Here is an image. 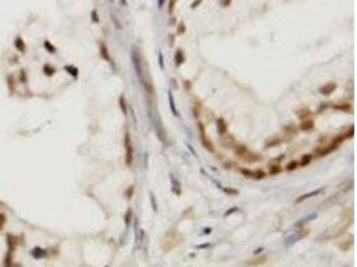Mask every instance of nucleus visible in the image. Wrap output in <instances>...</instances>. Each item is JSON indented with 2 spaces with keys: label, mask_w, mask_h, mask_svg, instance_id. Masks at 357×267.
Masks as SVG:
<instances>
[{
  "label": "nucleus",
  "mask_w": 357,
  "mask_h": 267,
  "mask_svg": "<svg viewBox=\"0 0 357 267\" xmlns=\"http://www.w3.org/2000/svg\"><path fill=\"white\" fill-rule=\"evenodd\" d=\"M124 148H126V164L131 166L132 158H134V148H132V142L129 131H126V134H124Z\"/></svg>",
  "instance_id": "f257e3e1"
},
{
  "label": "nucleus",
  "mask_w": 357,
  "mask_h": 267,
  "mask_svg": "<svg viewBox=\"0 0 357 267\" xmlns=\"http://www.w3.org/2000/svg\"><path fill=\"white\" fill-rule=\"evenodd\" d=\"M131 61H132V64H134V68H135L137 75L139 76L140 80H143L145 77L142 76V64H140V56H139V52H138L137 48H134V50L131 51Z\"/></svg>",
  "instance_id": "f03ea898"
},
{
  "label": "nucleus",
  "mask_w": 357,
  "mask_h": 267,
  "mask_svg": "<svg viewBox=\"0 0 357 267\" xmlns=\"http://www.w3.org/2000/svg\"><path fill=\"white\" fill-rule=\"evenodd\" d=\"M198 127H199V131H201V142H202V144H203V147L207 150V151L214 152V146H213L211 140H210L209 138H206V132H205V125L202 124V123H198Z\"/></svg>",
  "instance_id": "7ed1b4c3"
},
{
  "label": "nucleus",
  "mask_w": 357,
  "mask_h": 267,
  "mask_svg": "<svg viewBox=\"0 0 357 267\" xmlns=\"http://www.w3.org/2000/svg\"><path fill=\"white\" fill-rule=\"evenodd\" d=\"M322 191H324V188H322V187H320V188L314 190V191H309V192H306V194H302V195H301V196H298L297 199L294 200V203H296V204H298V203L304 202V200L309 199V198H314V196H317V195H320Z\"/></svg>",
  "instance_id": "20e7f679"
},
{
  "label": "nucleus",
  "mask_w": 357,
  "mask_h": 267,
  "mask_svg": "<svg viewBox=\"0 0 357 267\" xmlns=\"http://www.w3.org/2000/svg\"><path fill=\"white\" fill-rule=\"evenodd\" d=\"M336 88H337V83L329 82V83H326V84L321 85L318 91H320V93H322V95H330V93H333L336 91Z\"/></svg>",
  "instance_id": "39448f33"
},
{
  "label": "nucleus",
  "mask_w": 357,
  "mask_h": 267,
  "mask_svg": "<svg viewBox=\"0 0 357 267\" xmlns=\"http://www.w3.org/2000/svg\"><path fill=\"white\" fill-rule=\"evenodd\" d=\"M217 130L219 132V135H226L228 134V123L223 117H218L217 120Z\"/></svg>",
  "instance_id": "423d86ee"
},
{
  "label": "nucleus",
  "mask_w": 357,
  "mask_h": 267,
  "mask_svg": "<svg viewBox=\"0 0 357 267\" xmlns=\"http://www.w3.org/2000/svg\"><path fill=\"white\" fill-rule=\"evenodd\" d=\"M266 260H268V256H266V255H262V256H258V258H254V259H252V260H249L246 264H247V266L254 267V266H260V264H263Z\"/></svg>",
  "instance_id": "0eeeda50"
},
{
  "label": "nucleus",
  "mask_w": 357,
  "mask_h": 267,
  "mask_svg": "<svg viewBox=\"0 0 357 267\" xmlns=\"http://www.w3.org/2000/svg\"><path fill=\"white\" fill-rule=\"evenodd\" d=\"M247 152H249V150H247L246 146H244V144H238V146L234 148V154L238 158H245Z\"/></svg>",
  "instance_id": "6e6552de"
},
{
  "label": "nucleus",
  "mask_w": 357,
  "mask_h": 267,
  "mask_svg": "<svg viewBox=\"0 0 357 267\" xmlns=\"http://www.w3.org/2000/svg\"><path fill=\"white\" fill-rule=\"evenodd\" d=\"M300 128L302 131H310L314 128V122L312 119H304L300 124Z\"/></svg>",
  "instance_id": "1a4fd4ad"
},
{
  "label": "nucleus",
  "mask_w": 357,
  "mask_h": 267,
  "mask_svg": "<svg viewBox=\"0 0 357 267\" xmlns=\"http://www.w3.org/2000/svg\"><path fill=\"white\" fill-rule=\"evenodd\" d=\"M99 47H100V55H102V58L105 59L106 61H110L111 63L113 60H111V56H110V53H108V50H107V47H106V44L102 42L99 44Z\"/></svg>",
  "instance_id": "9d476101"
},
{
  "label": "nucleus",
  "mask_w": 357,
  "mask_h": 267,
  "mask_svg": "<svg viewBox=\"0 0 357 267\" xmlns=\"http://www.w3.org/2000/svg\"><path fill=\"white\" fill-rule=\"evenodd\" d=\"M167 96H169V104H170V108H171L173 115H174V116H177V117H179V114H178V109L175 108V106H174V98H173V93H171V91H169V92H167Z\"/></svg>",
  "instance_id": "9b49d317"
},
{
  "label": "nucleus",
  "mask_w": 357,
  "mask_h": 267,
  "mask_svg": "<svg viewBox=\"0 0 357 267\" xmlns=\"http://www.w3.org/2000/svg\"><path fill=\"white\" fill-rule=\"evenodd\" d=\"M310 162H312V154H305L301 158L300 163H298V167H306Z\"/></svg>",
  "instance_id": "f8f14e48"
},
{
  "label": "nucleus",
  "mask_w": 357,
  "mask_h": 267,
  "mask_svg": "<svg viewBox=\"0 0 357 267\" xmlns=\"http://www.w3.org/2000/svg\"><path fill=\"white\" fill-rule=\"evenodd\" d=\"M245 160H247V162H258L260 159H262V158L260 156V155H257V154H254V152H247L246 154V156L244 158Z\"/></svg>",
  "instance_id": "ddd939ff"
},
{
  "label": "nucleus",
  "mask_w": 357,
  "mask_h": 267,
  "mask_svg": "<svg viewBox=\"0 0 357 267\" xmlns=\"http://www.w3.org/2000/svg\"><path fill=\"white\" fill-rule=\"evenodd\" d=\"M282 171V167L279 164H271L270 167H269V174H270L271 176L277 175V174H279Z\"/></svg>",
  "instance_id": "4468645a"
},
{
  "label": "nucleus",
  "mask_w": 357,
  "mask_h": 267,
  "mask_svg": "<svg viewBox=\"0 0 357 267\" xmlns=\"http://www.w3.org/2000/svg\"><path fill=\"white\" fill-rule=\"evenodd\" d=\"M185 60H186V58H185V55H183V52L181 50H178L177 52H175V61H177V66H181Z\"/></svg>",
  "instance_id": "2eb2a0df"
},
{
  "label": "nucleus",
  "mask_w": 357,
  "mask_h": 267,
  "mask_svg": "<svg viewBox=\"0 0 357 267\" xmlns=\"http://www.w3.org/2000/svg\"><path fill=\"white\" fill-rule=\"evenodd\" d=\"M266 176L265 171L260 170V168H257V170L253 171V179H255V180H260V179H263Z\"/></svg>",
  "instance_id": "dca6fc26"
},
{
  "label": "nucleus",
  "mask_w": 357,
  "mask_h": 267,
  "mask_svg": "<svg viewBox=\"0 0 357 267\" xmlns=\"http://www.w3.org/2000/svg\"><path fill=\"white\" fill-rule=\"evenodd\" d=\"M279 144H282V140L279 138H273L271 140L266 142V147H268V148H270V147H277V146H279Z\"/></svg>",
  "instance_id": "f3484780"
},
{
  "label": "nucleus",
  "mask_w": 357,
  "mask_h": 267,
  "mask_svg": "<svg viewBox=\"0 0 357 267\" xmlns=\"http://www.w3.org/2000/svg\"><path fill=\"white\" fill-rule=\"evenodd\" d=\"M330 148L329 147H320V148L316 150V154L318 155V156H326L328 154H330Z\"/></svg>",
  "instance_id": "a211bd4d"
},
{
  "label": "nucleus",
  "mask_w": 357,
  "mask_h": 267,
  "mask_svg": "<svg viewBox=\"0 0 357 267\" xmlns=\"http://www.w3.org/2000/svg\"><path fill=\"white\" fill-rule=\"evenodd\" d=\"M119 106H121V109H122V112H123V115H127V104H126V100H124V95L119 96Z\"/></svg>",
  "instance_id": "6ab92c4d"
},
{
  "label": "nucleus",
  "mask_w": 357,
  "mask_h": 267,
  "mask_svg": "<svg viewBox=\"0 0 357 267\" xmlns=\"http://www.w3.org/2000/svg\"><path fill=\"white\" fill-rule=\"evenodd\" d=\"M297 115H298V117H300V119L304 120V119H306V117L310 115V111H309V109H306V108L305 109H300V111H297Z\"/></svg>",
  "instance_id": "aec40b11"
},
{
  "label": "nucleus",
  "mask_w": 357,
  "mask_h": 267,
  "mask_svg": "<svg viewBox=\"0 0 357 267\" xmlns=\"http://www.w3.org/2000/svg\"><path fill=\"white\" fill-rule=\"evenodd\" d=\"M297 167H298V162L297 160H292V162H289L286 164V171H294L297 170Z\"/></svg>",
  "instance_id": "412c9836"
},
{
  "label": "nucleus",
  "mask_w": 357,
  "mask_h": 267,
  "mask_svg": "<svg viewBox=\"0 0 357 267\" xmlns=\"http://www.w3.org/2000/svg\"><path fill=\"white\" fill-rule=\"evenodd\" d=\"M239 172L245 176V178H252L253 179V171L247 170V168H239Z\"/></svg>",
  "instance_id": "4be33fe9"
},
{
  "label": "nucleus",
  "mask_w": 357,
  "mask_h": 267,
  "mask_svg": "<svg viewBox=\"0 0 357 267\" xmlns=\"http://www.w3.org/2000/svg\"><path fill=\"white\" fill-rule=\"evenodd\" d=\"M134 191H135V186H134V184L127 187V190H126V198H127V199H131L132 195H134Z\"/></svg>",
  "instance_id": "5701e85b"
},
{
  "label": "nucleus",
  "mask_w": 357,
  "mask_h": 267,
  "mask_svg": "<svg viewBox=\"0 0 357 267\" xmlns=\"http://www.w3.org/2000/svg\"><path fill=\"white\" fill-rule=\"evenodd\" d=\"M336 109H341V111L344 112H350L352 111V107L349 106V104H341V106H334Z\"/></svg>",
  "instance_id": "b1692460"
},
{
  "label": "nucleus",
  "mask_w": 357,
  "mask_h": 267,
  "mask_svg": "<svg viewBox=\"0 0 357 267\" xmlns=\"http://www.w3.org/2000/svg\"><path fill=\"white\" fill-rule=\"evenodd\" d=\"M131 214H132L131 208H129V210L126 211V215H124V223H126V226H129V224H130V219H131Z\"/></svg>",
  "instance_id": "393cba45"
},
{
  "label": "nucleus",
  "mask_w": 357,
  "mask_h": 267,
  "mask_svg": "<svg viewBox=\"0 0 357 267\" xmlns=\"http://www.w3.org/2000/svg\"><path fill=\"white\" fill-rule=\"evenodd\" d=\"M91 19H92V21L94 23H99V16H98V12H97V9H92V12H91Z\"/></svg>",
  "instance_id": "a878e982"
},
{
  "label": "nucleus",
  "mask_w": 357,
  "mask_h": 267,
  "mask_svg": "<svg viewBox=\"0 0 357 267\" xmlns=\"http://www.w3.org/2000/svg\"><path fill=\"white\" fill-rule=\"evenodd\" d=\"M353 134H354V128H353V125H350V127H349V131H348V135H344V139L352 138V136H353Z\"/></svg>",
  "instance_id": "bb28decb"
},
{
  "label": "nucleus",
  "mask_w": 357,
  "mask_h": 267,
  "mask_svg": "<svg viewBox=\"0 0 357 267\" xmlns=\"http://www.w3.org/2000/svg\"><path fill=\"white\" fill-rule=\"evenodd\" d=\"M202 1H203V0H194V1L191 3V9H195V8L198 7V5L201 4Z\"/></svg>",
  "instance_id": "cd10ccee"
},
{
  "label": "nucleus",
  "mask_w": 357,
  "mask_h": 267,
  "mask_svg": "<svg viewBox=\"0 0 357 267\" xmlns=\"http://www.w3.org/2000/svg\"><path fill=\"white\" fill-rule=\"evenodd\" d=\"M158 58H159V60H158V61H159V67H161V68L163 69V68H165V66H163V56H162V53H161V52L158 53Z\"/></svg>",
  "instance_id": "c85d7f7f"
},
{
  "label": "nucleus",
  "mask_w": 357,
  "mask_h": 267,
  "mask_svg": "<svg viewBox=\"0 0 357 267\" xmlns=\"http://www.w3.org/2000/svg\"><path fill=\"white\" fill-rule=\"evenodd\" d=\"M177 0H170V5H169V13H173V11H174V4Z\"/></svg>",
  "instance_id": "c756f323"
},
{
  "label": "nucleus",
  "mask_w": 357,
  "mask_h": 267,
  "mask_svg": "<svg viewBox=\"0 0 357 267\" xmlns=\"http://www.w3.org/2000/svg\"><path fill=\"white\" fill-rule=\"evenodd\" d=\"M178 34H181V35L185 34V24H183V23H181V24H179V28H178Z\"/></svg>",
  "instance_id": "7c9ffc66"
},
{
  "label": "nucleus",
  "mask_w": 357,
  "mask_h": 267,
  "mask_svg": "<svg viewBox=\"0 0 357 267\" xmlns=\"http://www.w3.org/2000/svg\"><path fill=\"white\" fill-rule=\"evenodd\" d=\"M221 4H222V7H229L231 4V0H221Z\"/></svg>",
  "instance_id": "2f4dec72"
},
{
  "label": "nucleus",
  "mask_w": 357,
  "mask_h": 267,
  "mask_svg": "<svg viewBox=\"0 0 357 267\" xmlns=\"http://www.w3.org/2000/svg\"><path fill=\"white\" fill-rule=\"evenodd\" d=\"M150 198H151V204H153V208H154V210H157V203H155V198H154V195H153V194L150 195Z\"/></svg>",
  "instance_id": "473e14b6"
},
{
  "label": "nucleus",
  "mask_w": 357,
  "mask_h": 267,
  "mask_svg": "<svg viewBox=\"0 0 357 267\" xmlns=\"http://www.w3.org/2000/svg\"><path fill=\"white\" fill-rule=\"evenodd\" d=\"M225 191L228 192V194H231V195H237V194H238V191H237V190H231V188L225 190Z\"/></svg>",
  "instance_id": "72a5a7b5"
},
{
  "label": "nucleus",
  "mask_w": 357,
  "mask_h": 267,
  "mask_svg": "<svg viewBox=\"0 0 357 267\" xmlns=\"http://www.w3.org/2000/svg\"><path fill=\"white\" fill-rule=\"evenodd\" d=\"M237 210H238V208H237V207H233V208H231V210H230V211H226V212H225V216H228V215H230V214H233V212H236V211H237Z\"/></svg>",
  "instance_id": "f704fd0d"
},
{
  "label": "nucleus",
  "mask_w": 357,
  "mask_h": 267,
  "mask_svg": "<svg viewBox=\"0 0 357 267\" xmlns=\"http://www.w3.org/2000/svg\"><path fill=\"white\" fill-rule=\"evenodd\" d=\"M158 4H159V7L162 8L165 5V0H158Z\"/></svg>",
  "instance_id": "c9c22d12"
},
{
  "label": "nucleus",
  "mask_w": 357,
  "mask_h": 267,
  "mask_svg": "<svg viewBox=\"0 0 357 267\" xmlns=\"http://www.w3.org/2000/svg\"><path fill=\"white\" fill-rule=\"evenodd\" d=\"M11 267H22V264H19V263H15V264H14V263H12V266H11Z\"/></svg>",
  "instance_id": "e433bc0d"
},
{
  "label": "nucleus",
  "mask_w": 357,
  "mask_h": 267,
  "mask_svg": "<svg viewBox=\"0 0 357 267\" xmlns=\"http://www.w3.org/2000/svg\"><path fill=\"white\" fill-rule=\"evenodd\" d=\"M106 267H108V266H106Z\"/></svg>",
  "instance_id": "4c0bfd02"
}]
</instances>
